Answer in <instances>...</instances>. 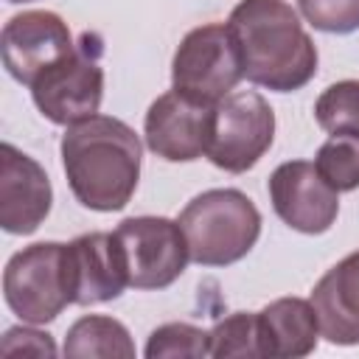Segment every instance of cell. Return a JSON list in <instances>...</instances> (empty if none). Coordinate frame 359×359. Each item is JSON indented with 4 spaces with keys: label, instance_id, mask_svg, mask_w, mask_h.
<instances>
[{
    "label": "cell",
    "instance_id": "2",
    "mask_svg": "<svg viewBox=\"0 0 359 359\" xmlns=\"http://www.w3.org/2000/svg\"><path fill=\"white\" fill-rule=\"evenodd\" d=\"M227 25L247 81L275 93H294L314 79L317 45L286 0H238Z\"/></svg>",
    "mask_w": 359,
    "mask_h": 359
},
{
    "label": "cell",
    "instance_id": "21",
    "mask_svg": "<svg viewBox=\"0 0 359 359\" xmlns=\"http://www.w3.org/2000/svg\"><path fill=\"white\" fill-rule=\"evenodd\" d=\"M309 25L325 34H351L359 28V0H297Z\"/></svg>",
    "mask_w": 359,
    "mask_h": 359
},
{
    "label": "cell",
    "instance_id": "11",
    "mask_svg": "<svg viewBox=\"0 0 359 359\" xmlns=\"http://www.w3.org/2000/svg\"><path fill=\"white\" fill-rule=\"evenodd\" d=\"M266 191L278 219L297 233H328L339 216V194L323 180L317 165L309 160L280 163L269 174Z\"/></svg>",
    "mask_w": 359,
    "mask_h": 359
},
{
    "label": "cell",
    "instance_id": "19",
    "mask_svg": "<svg viewBox=\"0 0 359 359\" xmlns=\"http://www.w3.org/2000/svg\"><path fill=\"white\" fill-rule=\"evenodd\" d=\"M146 359H202L210 356V337L194 323H163L157 325L143 348Z\"/></svg>",
    "mask_w": 359,
    "mask_h": 359
},
{
    "label": "cell",
    "instance_id": "12",
    "mask_svg": "<svg viewBox=\"0 0 359 359\" xmlns=\"http://www.w3.org/2000/svg\"><path fill=\"white\" fill-rule=\"evenodd\" d=\"M53 188L45 168L11 143H0V227L31 236L48 219Z\"/></svg>",
    "mask_w": 359,
    "mask_h": 359
},
{
    "label": "cell",
    "instance_id": "6",
    "mask_svg": "<svg viewBox=\"0 0 359 359\" xmlns=\"http://www.w3.org/2000/svg\"><path fill=\"white\" fill-rule=\"evenodd\" d=\"M98 56L101 42L84 34L70 56H65L31 84V98L42 118L56 126H73L98 115L104 98V67Z\"/></svg>",
    "mask_w": 359,
    "mask_h": 359
},
{
    "label": "cell",
    "instance_id": "14",
    "mask_svg": "<svg viewBox=\"0 0 359 359\" xmlns=\"http://www.w3.org/2000/svg\"><path fill=\"white\" fill-rule=\"evenodd\" d=\"M309 300L331 345H359V250L325 269Z\"/></svg>",
    "mask_w": 359,
    "mask_h": 359
},
{
    "label": "cell",
    "instance_id": "23",
    "mask_svg": "<svg viewBox=\"0 0 359 359\" xmlns=\"http://www.w3.org/2000/svg\"><path fill=\"white\" fill-rule=\"evenodd\" d=\"M6 3H31V0H6Z\"/></svg>",
    "mask_w": 359,
    "mask_h": 359
},
{
    "label": "cell",
    "instance_id": "3",
    "mask_svg": "<svg viewBox=\"0 0 359 359\" xmlns=\"http://www.w3.org/2000/svg\"><path fill=\"white\" fill-rule=\"evenodd\" d=\"M191 261L199 266H230L261 238V213L238 188H210L196 194L180 213Z\"/></svg>",
    "mask_w": 359,
    "mask_h": 359
},
{
    "label": "cell",
    "instance_id": "20",
    "mask_svg": "<svg viewBox=\"0 0 359 359\" xmlns=\"http://www.w3.org/2000/svg\"><path fill=\"white\" fill-rule=\"evenodd\" d=\"M314 118L331 135L359 132V79L328 84L314 101Z\"/></svg>",
    "mask_w": 359,
    "mask_h": 359
},
{
    "label": "cell",
    "instance_id": "1",
    "mask_svg": "<svg viewBox=\"0 0 359 359\" xmlns=\"http://www.w3.org/2000/svg\"><path fill=\"white\" fill-rule=\"evenodd\" d=\"M62 168L76 202L95 213H115L129 205L140 180L143 146L129 123L112 115H93L65 129Z\"/></svg>",
    "mask_w": 359,
    "mask_h": 359
},
{
    "label": "cell",
    "instance_id": "22",
    "mask_svg": "<svg viewBox=\"0 0 359 359\" xmlns=\"http://www.w3.org/2000/svg\"><path fill=\"white\" fill-rule=\"evenodd\" d=\"M0 351L3 356H56V342L48 331H39L34 328L31 323L28 325H14L3 334L0 339Z\"/></svg>",
    "mask_w": 359,
    "mask_h": 359
},
{
    "label": "cell",
    "instance_id": "18",
    "mask_svg": "<svg viewBox=\"0 0 359 359\" xmlns=\"http://www.w3.org/2000/svg\"><path fill=\"white\" fill-rule=\"evenodd\" d=\"M210 356L230 359V356H264L261 345V328H258V311H233L224 320H219L210 331Z\"/></svg>",
    "mask_w": 359,
    "mask_h": 359
},
{
    "label": "cell",
    "instance_id": "7",
    "mask_svg": "<svg viewBox=\"0 0 359 359\" xmlns=\"http://www.w3.org/2000/svg\"><path fill=\"white\" fill-rule=\"evenodd\" d=\"M275 140V112L255 90H233L216 104L208 160L230 174L250 171Z\"/></svg>",
    "mask_w": 359,
    "mask_h": 359
},
{
    "label": "cell",
    "instance_id": "17",
    "mask_svg": "<svg viewBox=\"0 0 359 359\" xmlns=\"http://www.w3.org/2000/svg\"><path fill=\"white\" fill-rule=\"evenodd\" d=\"M314 165L337 194L356 191L359 188V132L331 135L317 149Z\"/></svg>",
    "mask_w": 359,
    "mask_h": 359
},
{
    "label": "cell",
    "instance_id": "13",
    "mask_svg": "<svg viewBox=\"0 0 359 359\" xmlns=\"http://www.w3.org/2000/svg\"><path fill=\"white\" fill-rule=\"evenodd\" d=\"M67 269L76 306L109 303L129 286V266L115 233H81L67 241Z\"/></svg>",
    "mask_w": 359,
    "mask_h": 359
},
{
    "label": "cell",
    "instance_id": "16",
    "mask_svg": "<svg viewBox=\"0 0 359 359\" xmlns=\"http://www.w3.org/2000/svg\"><path fill=\"white\" fill-rule=\"evenodd\" d=\"M62 353L70 359H135V342L121 320L107 314H84L67 328Z\"/></svg>",
    "mask_w": 359,
    "mask_h": 359
},
{
    "label": "cell",
    "instance_id": "9",
    "mask_svg": "<svg viewBox=\"0 0 359 359\" xmlns=\"http://www.w3.org/2000/svg\"><path fill=\"white\" fill-rule=\"evenodd\" d=\"M76 50V39L67 22L56 11L31 8L8 17L0 34V53L6 73L31 87L45 70L59 65Z\"/></svg>",
    "mask_w": 359,
    "mask_h": 359
},
{
    "label": "cell",
    "instance_id": "10",
    "mask_svg": "<svg viewBox=\"0 0 359 359\" xmlns=\"http://www.w3.org/2000/svg\"><path fill=\"white\" fill-rule=\"evenodd\" d=\"M216 104L196 101L180 90L157 95L143 118V137L151 154L168 163H194L208 154Z\"/></svg>",
    "mask_w": 359,
    "mask_h": 359
},
{
    "label": "cell",
    "instance_id": "15",
    "mask_svg": "<svg viewBox=\"0 0 359 359\" xmlns=\"http://www.w3.org/2000/svg\"><path fill=\"white\" fill-rule=\"evenodd\" d=\"M264 356L278 359H303L314 353L320 334V320L311 300L303 297H278L258 311Z\"/></svg>",
    "mask_w": 359,
    "mask_h": 359
},
{
    "label": "cell",
    "instance_id": "8",
    "mask_svg": "<svg viewBox=\"0 0 359 359\" xmlns=\"http://www.w3.org/2000/svg\"><path fill=\"white\" fill-rule=\"evenodd\" d=\"M129 266V286L140 292L171 286L188 266L191 252L180 222L165 216H129L115 227Z\"/></svg>",
    "mask_w": 359,
    "mask_h": 359
},
{
    "label": "cell",
    "instance_id": "5",
    "mask_svg": "<svg viewBox=\"0 0 359 359\" xmlns=\"http://www.w3.org/2000/svg\"><path fill=\"white\" fill-rule=\"evenodd\" d=\"M241 79L244 65L227 22L196 25L180 39L171 59L174 90L205 104H219Z\"/></svg>",
    "mask_w": 359,
    "mask_h": 359
},
{
    "label": "cell",
    "instance_id": "4",
    "mask_svg": "<svg viewBox=\"0 0 359 359\" xmlns=\"http://www.w3.org/2000/svg\"><path fill=\"white\" fill-rule=\"evenodd\" d=\"M3 297L22 323H53L67 306H73L67 244L36 241L17 250L3 269Z\"/></svg>",
    "mask_w": 359,
    "mask_h": 359
}]
</instances>
